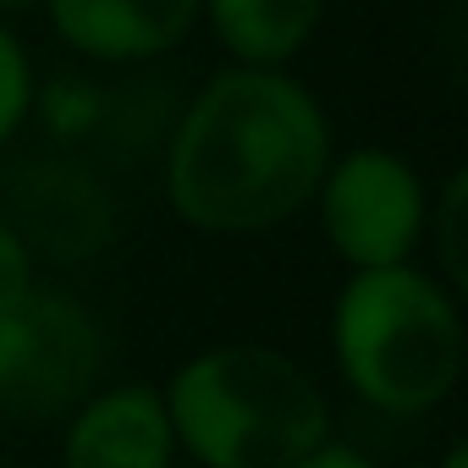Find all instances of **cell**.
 <instances>
[{"label":"cell","instance_id":"6da1fadb","mask_svg":"<svg viewBox=\"0 0 468 468\" xmlns=\"http://www.w3.org/2000/svg\"><path fill=\"white\" fill-rule=\"evenodd\" d=\"M325 165V111L276 67L215 72L165 138V193L209 238L271 231L314 198Z\"/></svg>","mask_w":468,"mask_h":468},{"label":"cell","instance_id":"7a4b0ae2","mask_svg":"<svg viewBox=\"0 0 468 468\" xmlns=\"http://www.w3.org/2000/svg\"><path fill=\"white\" fill-rule=\"evenodd\" d=\"M176 452L204 468H292L331 441L325 391L276 347L231 342L187 358L165 386Z\"/></svg>","mask_w":468,"mask_h":468},{"label":"cell","instance_id":"3957f363","mask_svg":"<svg viewBox=\"0 0 468 468\" xmlns=\"http://www.w3.org/2000/svg\"><path fill=\"white\" fill-rule=\"evenodd\" d=\"M347 386L380 413H430L463 375V320L446 287L413 265L353 271L331 320Z\"/></svg>","mask_w":468,"mask_h":468},{"label":"cell","instance_id":"277c9868","mask_svg":"<svg viewBox=\"0 0 468 468\" xmlns=\"http://www.w3.org/2000/svg\"><path fill=\"white\" fill-rule=\"evenodd\" d=\"M105 369L94 314L50 287H28L0 309V413L56 419L72 413Z\"/></svg>","mask_w":468,"mask_h":468},{"label":"cell","instance_id":"5b68a950","mask_svg":"<svg viewBox=\"0 0 468 468\" xmlns=\"http://www.w3.org/2000/svg\"><path fill=\"white\" fill-rule=\"evenodd\" d=\"M314 198L331 249L353 271L408 265L430 226V204L413 165L386 149H353L336 165H325Z\"/></svg>","mask_w":468,"mask_h":468},{"label":"cell","instance_id":"8992f818","mask_svg":"<svg viewBox=\"0 0 468 468\" xmlns=\"http://www.w3.org/2000/svg\"><path fill=\"white\" fill-rule=\"evenodd\" d=\"M6 220L28 254L45 260H94L116 238V204L83 160H23L6 176Z\"/></svg>","mask_w":468,"mask_h":468},{"label":"cell","instance_id":"52a82bcc","mask_svg":"<svg viewBox=\"0 0 468 468\" xmlns=\"http://www.w3.org/2000/svg\"><path fill=\"white\" fill-rule=\"evenodd\" d=\"M67 468H171L176 435L165 397L154 386H116L89 391L67 430Z\"/></svg>","mask_w":468,"mask_h":468},{"label":"cell","instance_id":"ba28073f","mask_svg":"<svg viewBox=\"0 0 468 468\" xmlns=\"http://www.w3.org/2000/svg\"><path fill=\"white\" fill-rule=\"evenodd\" d=\"M56 34L89 61H149L187 39L198 0H45Z\"/></svg>","mask_w":468,"mask_h":468},{"label":"cell","instance_id":"9c48e42d","mask_svg":"<svg viewBox=\"0 0 468 468\" xmlns=\"http://www.w3.org/2000/svg\"><path fill=\"white\" fill-rule=\"evenodd\" d=\"M198 6L243 67H282L320 28L325 0H198Z\"/></svg>","mask_w":468,"mask_h":468},{"label":"cell","instance_id":"30bf717a","mask_svg":"<svg viewBox=\"0 0 468 468\" xmlns=\"http://www.w3.org/2000/svg\"><path fill=\"white\" fill-rule=\"evenodd\" d=\"M463 204H468V176H446L441 204H435V254L452 287H468V254H463Z\"/></svg>","mask_w":468,"mask_h":468},{"label":"cell","instance_id":"8fae6325","mask_svg":"<svg viewBox=\"0 0 468 468\" xmlns=\"http://www.w3.org/2000/svg\"><path fill=\"white\" fill-rule=\"evenodd\" d=\"M34 111V72H28V56L23 45L0 28V144L17 138V127L28 122Z\"/></svg>","mask_w":468,"mask_h":468},{"label":"cell","instance_id":"7c38bea8","mask_svg":"<svg viewBox=\"0 0 468 468\" xmlns=\"http://www.w3.org/2000/svg\"><path fill=\"white\" fill-rule=\"evenodd\" d=\"M28 287H34V254H28V243L17 238L12 226L0 220V309L17 303Z\"/></svg>","mask_w":468,"mask_h":468},{"label":"cell","instance_id":"4fadbf2b","mask_svg":"<svg viewBox=\"0 0 468 468\" xmlns=\"http://www.w3.org/2000/svg\"><path fill=\"white\" fill-rule=\"evenodd\" d=\"M292 468H375L364 452H353V446H336V441H320L309 457H298Z\"/></svg>","mask_w":468,"mask_h":468},{"label":"cell","instance_id":"5bb4252c","mask_svg":"<svg viewBox=\"0 0 468 468\" xmlns=\"http://www.w3.org/2000/svg\"><path fill=\"white\" fill-rule=\"evenodd\" d=\"M441 468H468V446H452V452L441 457Z\"/></svg>","mask_w":468,"mask_h":468},{"label":"cell","instance_id":"9a60e30c","mask_svg":"<svg viewBox=\"0 0 468 468\" xmlns=\"http://www.w3.org/2000/svg\"><path fill=\"white\" fill-rule=\"evenodd\" d=\"M28 6H45V0H0V17H6V12H28Z\"/></svg>","mask_w":468,"mask_h":468}]
</instances>
